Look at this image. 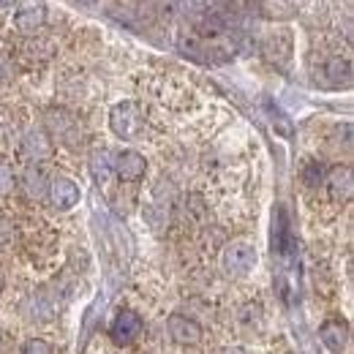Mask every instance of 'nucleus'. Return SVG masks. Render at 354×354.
I'll return each instance as SVG.
<instances>
[{
	"mask_svg": "<svg viewBox=\"0 0 354 354\" xmlns=\"http://www.w3.org/2000/svg\"><path fill=\"white\" fill-rule=\"evenodd\" d=\"M11 77H14V66H11V60L6 55H0V85L8 82Z\"/></svg>",
	"mask_w": 354,
	"mask_h": 354,
	"instance_id": "obj_19",
	"label": "nucleus"
},
{
	"mask_svg": "<svg viewBox=\"0 0 354 354\" xmlns=\"http://www.w3.org/2000/svg\"><path fill=\"white\" fill-rule=\"evenodd\" d=\"M324 177H327V169H324V164H319V161H310L308 167L303 169V180H306L308 185L324 183Z\"/></svg>",
	"mask_w": 354,
	"mask_h": 354,
	"instance_id": "obj_16",
	"label": "nucleus"
},
{
	"mask_svg": "<svg viewBox=\"0 0 354 354\" xmlns=\"http://www.w3.org/2000/svg\"><path fill=\"white\" fill-rule=\"evenodd\" d=\"M14 185H17V177H14V172H11V167L0 164V194H11Z\"/></svg>",
	"mask_w": 354,
	"mask_h": 354,
	"instance_id": "obj_18",
	"label": "nucleus"
},
{
	"mask_svg": "<svg viewBox=\"0 0 354 354\" xmlns=\"http://www.w3.org/2000/svg\"><path fill=\"white\" fill-rule=\"evenodd\" d=\"M22 188L30 199H44L46 191H49V180L39 167H28L25 175H22Z\"/></svg>",
	"mask_w": 354,
	"mask_h": 354,
	"instance_id": "obj_12",
	"label": "nucleus"
},
{
	"mask_svg": "<svg viewBox=\"0 0 354 354\" xmlns=\"http://www.w3.org/2000/svg\"><path fill=\"white\" fill-rule=\"evenodd\" d=\"M28 316H30V322H49L52 319V308L44 303V297H30L28 300Z\"/></svg>",
	"mask_w": 354,
	"mask_h": 354,
	"instance_id": "obj_14",
	"label": "nucleus"
},
{
	"mask_svg": "<svg viewBox=\"0 0 354 354\" xmlns=\"http://www.w3.org/2000/svg\"><path fill=\"white\" fill-rule=\"evenodd\" d=\"M324 80H327L333 88L349 85V82H352V63H349V60H341V57L327 60V63H324Z\"/></svg>",
	"mask_w": 354,
	"mask_h": 354,
	"instance_id": "obj_10",
	"label": "nucleus"
},
{
	"mask_svg": "<svg viewBox=\"0 0 354 354\" xmlns=\"http://www.w3.org/2000/svg\"><path fill=\"white\" fill-rule=\"evenodd\" d=\"M145 169H147V161L136 150H123L112 161V172L120 177V180H126V183H136L139 177H145Z\"/></svg>",
	"mask_w": 354,
	"mask_h": 354,
	"instance_id": "obj_7",
	"label": "nucleus"
},
{
	"mask_svg": "<svg viewBox=\"0 0 354 354\" xmlns=\"http://www.w3.org/2000/svg\"><path fill=\"white\" fill-rule=\"evenodd\" d=\"M44 22H46V6L41 0H25L17 8V14H14V25L22 33H36Z\"/></svg>",
	"mask_w": 354,
	"mask_h": 354,
	"instance_id": "obj_8",
	"label": "nucleus"
},
{
	"mask_svg": "<svg viewBox=\"0 0 354 354\" xmlns=\"http://www.w3.org/2000/svg\"><path fill=\"white\" fill-rule=\"evenodd\" d=\"M319 341H322L324 349L341 354L346 349V344H349V324H346L344 319H338V316L327 319V322L319 327Z\"/></svg>",
	"mask_w": 354,
	"mask_h": 354,
	"instance_id": "obj_6",
	"label": "nucleus"
},
{
	"mask_svg": "<svg viewBox=\"0 0 354 354\" xmlns=\"http://www.w3.org/2000/svg\"><path fill=\"white\" fill-rule=\"evenodd\" d=\"M19 354H52V346L46 344L44 338H28V341L22 344Z\"/></svg>",
	"mask_w": 354,
	"mask_h": 354,
	"instance_id": "obj_17",
	"label": "nucleus"
},
{
	"mask_svg": "<svg viewBox=\"0 0 354 354\" xmlns=\"http://www.w3.org/2000/svg\"><path fill=\"white\" fill-rule=\"evenodd\" d=\"M267 112H270V120H272V126H275V131L283 133V136H292V123H289V118L278 109V106H272L270 101H267Z\"/></svg>",
	"mask_w": 354,
	"mask_h": 354,
	"instance_id": "obj_15",
	"label": "nucleus"
},
{
	"mask_svg": "<svg viewBox=\"0 0 354 354\" xmlns=\"http://www.w3.org/2000/svg\"><path fill=\"white\" fill-rule=\"evenodd\" d=\"M257 262H259V257H257V248H254L251 243H243V240H237V243H229V245L223 248V254H221L223 270H226L229 275H234V278H243V275L254 272Z\"/></svg>",
	"mask_w": 354,
	"mask_h": 354,
	"instance_id": "obj_1",
	"label": "nucleus"
},
{
	"mask_svg": "<svg viewBox=\"0 0 354 354\" xmlns=\"http://www.w3.org/2000/svg\"><path fill=\"white\" fill-rule=\"evenodd\" d=\"M167 333H169V338H172L175 344H180V346H194V344L202 341V327H199V322L191 319V316H183V313H172V316L167 319Z\"/></svg>",
	"mask_w": 354,
	"mask_h": 354,
	"instance_id": "obj_4",
	"label": "nucleus"
},
{
	"mask_svg": "<svg viewBox=\"0 0 354 354\" xmlns=\"http://www.w3.org/2000/svg\"><path fill=\"white\" fill-rule=\"evenodd\" d=\"M142 330H145L142 316L129 308H123V310H118V316L112 319L109 335H112V341H115L118 346H129V344H133V341L142 335Z\"/></svg>",
	"mask_w": 354,
	"mask_h": 354,
	"instance_id": "obj_3",
	"label": "nucleus"
},
{
	"mask_svg": "<svg viewBox=\"0 0 354 354\" xmlns=\"http://www.w3.org/2000/svg\"><path fill=\"white\" fill-rule=\"evenodd\" d=\"M327 188H330V196L333 199H341L346 202L352 196V188H354V180H352V169L349 167H338L327 175Z\"/></svg>",
	"mask_w": 354,
	"mask_h": 354,
	"instance_id": "obj_9",
	"label": "nucleus"
},
{
	"mask_svg": "<svg viewBox=\"0 0 354 354\" xmlns=\"http://www.w3.org/2000/svg\"><path fill=\"white\" fill-rule=\"evenodd\" d=\"M0 344H3V333H0Z\"/></svg>",
	"mask_w": 354,
	"mask_h": 354,
	"instance_id": "obj_23",
	"label": "nucleus"
},
{
	"mask_svg": "<svg viewBox=\"0 0 354 354\" xmlns=\"http://www.w3.org/2000/svg\"><path fill=\"white\" fill-rule=\"evenodd\" d=\"M46 196H49L55 210H71V207L80 205V185L71 177H55L49 183Z\"/></svg>",
	"mask_w": 354,
	"mask_h": 354,
	"instance_id": "obj_5",
	"label": "nucleus"
},
{
	"mask_svg": "<svg viewBox=\"0 0 354 354\" xmlns=\"http://www.w3.org/2000/svg\"><path fill=\"white\" fill-rule=\"evenodd\" d=\"M142 123H145L142 120V109L133 101H120L109 112V129L120 139H133L136 133L142 131Z\"/></svg>",
	"mask_w": 354,
	"mask_h": 354,
	"instance_id": "obj_2",
	"label": "nucleus"
},
{
	"mask_svg": "<svg viewBox=\"0 0 354 354\" xmlns=\"http://www.w3.org/2000/svg\"><path fill=\"white\" fill-rule=\"evenodd\" d=\"M80 3H95V0H80Z\"/></svg>",
	"mask_w": 354,
	"mask_h": 354,
	"instance_id": "obj_22",
	"label": "nucleus"
},
{
	"mask_svg": "<svg viewBox=\"0 0 354 354\" xmlns=\"http://www.w3.org/2000/svg\"><path fill=\"white\" fill-rule=\"evenodd\" d=\"M0 292H3V281H0Z\"/></svg>",
	"mask_w": 354,
	"mask_h": 354,
	"instance_id": "obj_24",
	"label": "nucleus"
},
{
	"mask_svg": "<svg viewBox=\"0 0 354 354\" xmlns=\"http://www.w3.org/2000/svg\"><path fill=\"white\" fill-rule=\"evenodd\" d=\"M14 6V0H0V11H6V8H11Z\"/></svg>",
	"mask_w": 354,
	"mask_h": 354,
	"instance_id": "obj_21",
	"label": "nucleus"
},
{
	"mask_svg": "<svg viewBox=\"0 0 354 354\" xmlns=\"http://www.w3.org/2000/svg\"><path fill=\"white\" fill-rule=\"evenodd\" d=\"M8 237H11V226L0 218V243H3V240H8Z\"/></svg>",
	"mask_w": 354,
	"mask_h": 354,
	"instance_id": "obj_20",
	"label": "nucleus"
},
{
	"mask_svg": "<svg viewBox=\"0 0 354 354\" xmlns=\"http://www.w3.org/2000/svg\"><path fill=\"white\" fill-rule=\"evenodd\" d=\"M25 153L36 161H41L46 156H52V139L46 136V131L41 129H33V131L25 133Z\"/></svg>",
	"mask_w": 354,
	"mask_h": 354,
	"instance_id": "obj_11",
	"label": "nucleus"
},
{
	"mask_svg": "<svg viewBox=\"0 0 354 354\" xmlns=\"http://www.w3.org/2000/svg\"><path fill=\"white\" fill-rule=\"evenodd\" d=\"M112 156L106 153V150H95L93 156H90V169H93V177L98 180V183H106V177L112 175V161H109Z\"/></svg>",
	"mask_w": 354,
	"mask_h": 354,
	"instance_id": "obj_13",
	"label": "nucleus"
}]
</instances>
